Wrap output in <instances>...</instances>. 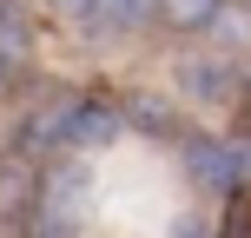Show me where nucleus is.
<instances>
[{"label": "nucleus", "instance_id": "nucleus-1", "mask_svg": "<svg viewBox=\"0 0 251 238\" xmlns=\"http://www.w3.org/2000/svg\"><path fill=\"white\" fill-rule=\"evenodd\" d=\"M178 93L185 100H231L238 93V66L218 53H185L178 60Z\"/></svg>", "mask_w": 251, "mask_h": 238}, {"label": "nucleus", "instance_id": "nucleus-2", "mask_svg": "<svg viewBox=\"0 0 251 238\" xmlns=\"http://www.w3.org/2000/svg\"><path fill=\"white\" fill-rule=\"evenodd\" d=\"M178 159H185V172L199 179V185H212V192H231V185H238V152H231L225 139H185Z\"/></svg>", "mask_w": 251, "mask_h": 238}, {"label": "nucleus", "instance_id": "nucleus-3", "mask_svg": "<svg viewBox=\"0 0 251 238\" xmlns=\"http://www.w3.org/2000/svg\"><path fill=\"white\" fill-rule=\"evenodd\" d=\"M119 126H139V132H152V139H172L178 132V113L159 100V93H126V100H119Z\"/></svg>", "mask_w": 251, "mask_h": 238}, {"label": "nucleus", "instance_id": "nucleus-4", "mask_svg": "<svg viewBox=\"0 0 251 238\" xmlns=\"http://www.w3.org/2000/svg\"><path fill=\"white\" fill-rule=\"evenodd\" d=\"M152 7H159L172 26H212V13L225 7V0H152Z\"/></svg>", "mask_w": 251, "mask_h": 238}, {"label": "nucleus", "instance_id": "nucleus-5", "mask_svg": "<svg viewBox=\"0 0 251 238\" xmlns=\"http://www.w3.org/2000/svg\"><path fill=\"white\" fill-rule=\"evenodd\" d=\"M225 199H231V205H225V225H218V238H251V199H245L238 185H231Z\"/></svg>", "mask_w": 251, "mask_h": 238}, {"label": "nucleus", "instance_id": "nucleus-6", "mask_svg": "<svg viewBox=\"0 0 251 238\" xmlns=\"http://www.w3.org/2000/svg\"><path fill=\"white\" fill-rule=\"evenodd\" d=\"M20 192H26V172L7 165V172H0V212H20Z\"/></svg>", "mask_w": 251, "mask_h": 238}, {"label": "nucleus", "instance_id": "nucleus-7", "mask_svg": "<svg viewBox=\"0 0 251 238\" xmlns=\"http://www.w3.org/2000/svg\"><path fill=\"white\" fill-rule=\"evenodd\" d=\"M172 238H205V232H192V225H178V232H172Z\"/></svg>", "mask_w": 251, "mask_h": 238}]
</instances>
